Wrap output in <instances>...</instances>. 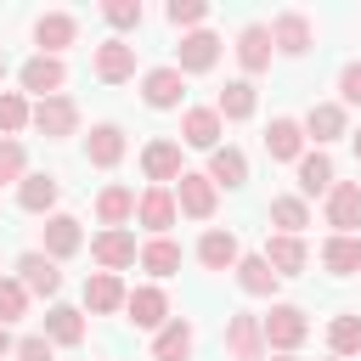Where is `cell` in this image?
<instances>
[{
    "label": "cell",
    "instance_id": "6da1fadb",
    "mask_svg": "<svg viewBox=\"0 0 361 361\" xmlns=\"http://www.w3.org/2000/svg\"><path fill=\"white\" fill-rule=\"evenodd\" d=\"M259 333H265V355H299L310 338V310L293 299H271V310L259 316Z\"/></svg>",
    "mask_w": 361,
    "mask_h": 361
},
{
    "label": "cell",
    "instance_id": "7a4b0ae2",
    "mask_svg": "<svg viewBox=\"0 0 361 361\" xmlns=\"http://www.w3.org/2000/svg\"><path fill=\"white\" fill-rule=\"evenodd\" d=\"M79 124H85V113H79V102H73L68 90L34 102V113H28V130L45 135V141H68V135H79Z\"/></svg>",
    "mask_w": 361,
    "mask_h": 361
},
{
    "label": "cell",
    "instance_id": "3957f363",
    "mask_svg": "<svg viewBox=\"0 0 361 361\" xmlns=\"http://www.w3.org/2000/svg\"><path fill=\"white\" fill-rule=\"evenodd\" d=\"M141 107H152V113H180V107H186V73H180L175 62L147 68V73H141Z\"/></svg>",
    "mask_w": 361,
    "mask_h": 361
},
{
    "label": "cell",
    "instance_id": "277c9868",
    "mask_svg": "<svg viewBox=\"0 0 361 361\" xmlns=\"http://www.w3.org/2000/svg\"><path fill=\"white\" fill-rule=\"evenodd\" d=\"M220 56H226V39H220L214 28H192V34H180V45H175V68H180L186 79L214 73Z\"/></svg>",
    "mask_w": 361,
    "mask_h": 361
},
{
    "label": "cell",
    "instance_id": "5b68a950",
    "mask_svg": "<svg viewBox=\"0 0 361 361\" xmlns=\"http://www.w3.org/2000/svg\"><path fill=\"white\" fill-rule=\"evenodd\" d=\"M17 90L28 96V102H45V96H62L68 90V62L62 56H28L23 68H17Z\"/></svg>",
    "mask_w": 361,
    "mask_h": 361
},
{
    "label": "cell",
    "instance_id": "8992f818",
    "mask_svg": "<svg viewBox=\"0 0 361 361\" xmlns=\"http://www.w3.org/2000/svg\"><path fill=\"white\" fill-rule=\"evenodd\" d=\"M141 175H147V186H175V180L186 175V152H180V141H175V135H152V141H141Z\"/></svg>",
    "mask_w": 361,
    "mask_h": 361
},
{
    "label": "cell",
    "instance_id": "52a82bcc",
    "mask_svg": "<svg viewBox=\"0 0 361 361\" xmlns=\"http://www.w3.org/2000/svg\"><path fill=\"white\" fill-rule=\"evenodd\" d=\"M11 276L28 288V299L56 305V293H62V265H56V259H45L39 248H23V254H17V265H11Z\"/></svg>",
    "mask_w": 361,
    "mask_h": 361
},
{
    "label": "cell",
    "instance_id": "ba28073f",
    "mask_svg": "<svg viewBox=\"0 0 361 361\" xmlns=\"http://www.w3.org/2000/svg\"><path fill=\"white\" fill-rule=\"evenodd\" d=\"M169 316H175V305H169L164 282H135V288H130V299H124V322H130V327L158 333Z\"/></svg>",
    "mask_w": 361,
    "mask_h": 361
},
{
    "label": "cell",
    "instance_id": "9c48e42d",
    "mask_svg": "<svg viewBox=\"0 0 361 361\" xmlns=\"http://www.w3.org/2000/svg\"><path fill=\"white\" fill-rule=\"evenodd\" d=\"M322 226H333V237H361V180H333L322 197Z\"/></svg>",
    "mask_w": 361,
    "mask_h": 361
},
{
    "label": "cell",
    "instance_id": "30bf717a",
    "mask_svg": "<svg viewBox=\"0 0 361 361\" xmlns=\"http://www.w3.org/2000/svg\"><path fill=\"white\" fill-rule=\"evenodd\" d=\"M169 192H175V209H180V220H203V226H209V220L220 214V192L209 186V175H203V169H186V175L169 186Z\"/></svg>",
    "mask_w": 361,
    "mask_h": 361
},
{
    "label": "cell",
    "instance_id": "8fae6325",
    "mask_svg": "<svg viewBox=\"0 0 361 361\" xmlns=\"http://www.w3.org/2000/svg\"><path fill=\"white\" fill-rule=\"evenodd\" d=\"M265 28H271V51H276V56H293V62H299V56H310V45H316V23H310L305 11H276Z\"/></svg>",
    "mask_w": 361,
    "mask_h": 361
},
{
    "label": "cell",
    "instance_id": "7c38bea8",
    "mask_svg": "<svg viewBox=\"0 0 361 361\" xmlns=\"http://www.w3.org/2000/svg\"><path fill=\"white\" fill-rule=\"evenodd\" d=\"M39 254L45 259H73V254H85V226H79V214H45V226H39Z\"/></svg>",
    "mask_w": 361,
    "mask_h": 361
},
{
    "label": "cell",
    "instance_id": "4fadbf2b",
    "mask_svg": "<svg viewBox=\"0 0 361 361\" xmlns=\"http://www.w3.org/2000/svg\"><path fill=\"white\" fill-rule=\"evenodd\" d=\"M28 39H34L39 56H62L68 45H79V17L73 11H39L34 28H28Z\"/></svg>",
    "mask_w": 361,
    "mask_h": 361
},
{
    "label": "cell",
    "instance_id": "5bb4252c",
    "mask_svg": "<svg viewBox=\"0 0 361 361\" xmlns=\"http://www.w3.org/2000/svg\"><path fill=\"white\" fill-rule=\"evenodd\" d=\"M90 73H96L102 85H130V79H135V45L107 34L102 45H90Z\"/></svg>",
    "mask_w": 361,
    "mask_h": 361
},
{
    "label": "cell",
    "instance_id": "9a60e30c",
    "mask_svg": "<svg viewBox=\"0 0 361 361\" xmlns=\"http://www.w3.org/2000/svg\"><path fill=\"white\" fill-rule=\"evenodd\" d=\"M124 152H130V135H124V124H118V118L90 124V135H85V164H90V169H118V164H124Z\"/></svg>",
    "mask_w": 361,
    "mask_h": 361
},
{
    "label": "cell",
    "instance_id": "2e32d148",
    "mask_svg": "<svg viewBox=\"0 0 361 361\" xmlns=\"http://www.w3.org/2000/svg\"><path fill=\"white\" fill-rule=\"evenodd\" d=\"M56 203H62V175H51V169H28V175L17 180V209H23V214L45 220V214H56Z\"/></svg>",
    "mask_w": 361,
    "mask_h": 361
},
{
    "label": "cell",
    "instance_id": "e0dca14e",
    "mask_svg": "<svg viewBox=\"0 0 361 361\" xmlns=\"http://www.w3.org/2000/svg\"><path fill=\"white\" fill-rule=\"evenodd\" d=\"M175 220H180V209H175V192L169 186H141L135 192V226L147 237H169Z\"/></svg>",
    "mask_w": 361,
    "mask_h": 361
},
{
    "label": "cell",
    "instance_id": "ac0fdd59",
    "mask_svg": "<svg viewBox=\"0 0 361 361\" xmlns=\"http://www.w3.org/2000/svg\"><path fill=\"white\" fill-rule=\"evenodd\" d=\"M197 265L203 271H214V276H226V271H237V259H243V243H237V231L231 226H203V237H197Z\"/></svg>",
    "mask_w": 361,
    "mask_h": 361
},
{
    "label": "cell",
    "instance_id": "d6986e66",
    "mask_svg": "<svg viewBox=\"0 0 361 361\" xmlns=\"http://www.w3.org/2000/svg\"><path fill=\"white\" fill-rule=\"evenodd\" d=\"M39 333L51 338V350H79L85 344V333H90V322H85V310L79 305H45V316H39Z\"/></svg>",
    "mask_w": 361,
    "mask_h": 361
},
{
    "label": "cell",
    "instance_id": "ffe728a7",
    "mask_svg": "<svg viewBox=\"0 0 361 361\" xmlns=\"http://www.w3.org/2000/svg\"><path fill=\"white\" fill-rule=\"evenodd\" d=\"M220 350H226L231 361H265V333H259V316L231 310V316H226V333H220Z\"/></svg>",
    "mask_w": 361,
    "mask_h": 361
},
{
    "label": "cell",
    "instance_id": "44dd1931",
    "mask_svg": "<svg viewBox=\"0 0 361 361\" xmlns=\"http://www.w3.org/2000/svg\"><path fill=\"white\" fill-rule=\"evenodd\" d=\"M231 56H237V68H243V79H259L265 68H271V28L265 23H243L237 28V39H231Z\"/></svg>",
    "mask_w": 361,
    "mask_h": 361
},
{
    "label": "cell",
    "instance_id": "7402d4cb",
    "mask_svg": "<svg viewBox=\"0 0 361 361\" xmlns=\"http://www.w3.org/2000/svg\"><path fill=\"white\" fill-rule=\"evenodd\" d=\"M299 124H305V141H310V147H322V152H327L333 141H344V135H350V113H344L338 102H310Z\"/></svg>",
    "mask_w": 361,
    "mask_h": 361
},
{
    "label": "cell",
    "instance_id": "603a6c76",
    "mask_svg": "<svg viewBox=\"0 0 361 361\" xmlns=\"http://www.w3.org/2000/svg\"><path fill=\"white\" fill-rule=\"evenodd\" d=\"M220 135H226V118L214 113V102H209V107H180V152H186V147H192V152H214Z\"/></svg>",
    "mask_w": 361,
    "mask_h": 361
},
{
    "label": "cell",
    "instance_id": "cb8c5ba5",
    "mask_svg": "<svg viewBox=\"0 0 361 361\" xmlns=\"http://www.w3.org/2000/svg\"><path fill=\"white\" fill-rule=\"evenodd\" d=\"M305 152H310L305 124H299L293 113H276V118L265 124V158H271V164H299Z\"/></svg>",
    "mask_w": 361,
    "mask_h": 361
},
{
    "label": "cell",
    "instance_id": "d4e9b609",
    "mask_svg": "<svg viewBox=\"0 0 361 361\" xmlns=\"http://www.w3.org/2000/svg\"><path fill=\"white\" fill-rule=\"evenodd\" d=\"M333 180H338V164H333V152H322V147H310V152L293 164V192H299L305 203H310V197H327Z\"/></svg>",
    "mask_w": 361,
    "mask_h": 361
},
{
    "label": "cell",
    "instance_id": "484cf974",
    "mask_svg": "<svg viewBox=\"0 0 361 361\" xmlns=\"http://www.w3.org/2000/svg\"><path fill=\"white\" fill-rule=\"evenodd\" d=\"M124 299H130L124 276H113V271H90V276H85V293H79V310H85V316H118Z\"/></svg>",
    "mask_w": 361,
    "mask_h": 361
},
{
    "label": "cell",
    "instance_id": "4316f807",
    "mask_svg": "<svg viewBox=\"0 0 361 361\" xmlns=\"http://www.w3.org/2000/svg\"><path fill=\"white\" fill-rule=\"evenodd\" d=\"M203 175H209V186H214V192H243V186H248V152H243V147H231V141H220V147L209 152Z\"/></svg>",
    "mask_w": 361,
    "mask_h": 361
},
{
    "label": "cell",
    "instance_id": "83f0119b",
    "mask_svg": "<svg viewBox=\"0 0 361 361\" xmlns=\"http://www.w3.org/2000/svg\"><path fill=\"white\" fill-rule=\"evenodd\" d=\"M90 209H96V226H102V231H124V226H135V186L107 180Z\"/></svg>",
    "mask_w": 361,
    "mask_h": 361
},
{
    "label": "cell",
    "instance_id": "f1b7e54d",
    "mask_svg": "<svg viewBox=\"0 0 361 361\" xmlns=\"http://www.w3.org/2000/svg\"><path fill=\"white\" fill-rule=\"evenodd\" d=\"M135 254H141V243H135V231L124 226V231H96L90 237V259H96V271H130L135 265Z\"/></svg>",
    "mask_w": 361,
    "mask_h": 361
},
{
    "label": "cell",
    "instance_id": "f546056e",
    "mask_svg": "<svg viewBox=\"0 0 361 361\" xmlns=\"http://www.w3.org/2000/svg\"><path fill=\"white\" fill-rule=\"evenodd\" d=\"M259 254H265V265H271V271H276L282 282H288V276H305V271H310V243H305V237H282V231H271Z\"/></svg>",
    "mask_w": 361,
    "mask_h": 361
},
{
    "label": "cell",
    "instance_id": "4dcf8cb0",
    "mask_svg": "<svg viewBox=\"0 0 361 361\" xmlns=\"http://www.w3.org/2000/svg\"><path fill=\"white\" fill-rule=\"evenodd\" d=\"M192 350H197V327L186 316H169L152 333V361H192Z\"/></svg>",
    "mask_w": 361,
    "mask_h": 361
},
{
    "label": "cell",
    "instance_id": "1f68e13d",
    "mask_svg": "<svg viewBox=\"0 0 361 361\" xmlns=\"http://www.w3.org/2000/svg\"><path fill=\"white\" fill-rule=\"evenodd\" d=\"M265 220H271L282 237H305V226H316V214H310V203H305L299 192H276V197L265 203Z\"/></svg>",
    "mask_w": 361,
    "mask_h": 361
},
{
    "label": "cell",
    "instance_id": "d6a6232c",
    "mask_svg": "<svg viewBox=\"0 0 361 361\" xmlns=\"http://www.w3.org/2000/svg\"><path fill=\"white\" fill-rule=\"evenodd\" d=\"M316 259H322V271L327 276H361V237H322V248H316Z\"/></svg>",
    "mask_w": 361,
    "mask_h": 361
},
{
    "label": "cell",
    "instance_id": "836d02e7",
    "mask_svg": "<svg viewBox=\"0 0 361 361\" xmlns=\"http://www.w3.org/2000/svg\"><path fill=\"white\" fill-rule=\"evenodd\" d=\"M214 113H220L226 124H248V118L259 113V90H254V79H226V90L214 96Z\"/></svg>",
    "mask_w": 361,
    "mask_h": 361
},
{
    "label": "cell",
    "instance_id": "e575fe53",
    "mask_svg": "<svg viewBox=\"0 0 361 361\" xmlns=\"http://www.w3.org/2000/svg\"><path fill=\"white\" fill-rule=\"evenodd\" d=\"M135 265L147 271V282H169L180 271V243L175 237H147L141 254H135Z\"/></svg>",
    "mask_w": 361,
    "mask_h": 361
},
{
    "label": "cell",
    "instance_id": "d590c367",
    "mask_svg": "<svg viewBox=\"0 0 361 361\" xmlns=\"http://www.w3.org/2000/svg\"><path fill=\"white\" fill-rule=\"evenodd\" d=\"M231 276H237V288H243L248 299H276V288H282V276L265 265V254H243Z\"/></svg>",
    "mask_w": 361,
    "mask_h": 361
},
{
    "label": "cell",
    "instance_id": "8d00e7d4",
    "mask_svg": "<svg viewBox=\"0 0 361 361\" xmlns=\"http://www.w3.org/2000/svg\"><path fill=\"white\" fill-rule=\"evenodd\" d=\"M327 355L333 361H355L361 355V310H338L327 322Z\"/></svg>",
    "mask_w": 361,
    "mask_h": 361
},
{
    "label": "cell",
    "instance_id": "74e56055",
    "mask_svg": "<svg viewBox=\"0 0 361 361\" xmlns=\"http://www.w3.org/2000/svg\"><path fill=\"white\" fill-rule=\"evenodd\" d=\"M102 23L113 28V39H124V34H141V23H147V6H141V0H102Z\"/></svg>",
    "mask_w": 361,
    "mask_h": 361
},
{
    "label": "cell",
    "instance_id": "f35d334b",
    "mask_svg": "<svg viewBox=\"0 0 361 361\" xmlns=\"http://www.w3.org/2000/svg\"><path fill=\"white\" fill-rule=\"evenodd\" d=\"M28 113H34V102H28L23 90H0V135L23 141V130H28Z\"/></svg>",
    "mask_w": 361,
    "mask_h": 361
},
{
    "label": "cell",
    "instance_id": "ab89813d",
    "mask_svg": "<svg viewBox=\"0 0 361 361\" xmlns=\"http://www.w3.org/2000/svg\"><path fill=\"white\" fill-rule=\"evenodd\" d=\"M164 23H169V28H180V34L209 28V0H169V6H164Z\"/></svg>",
    "mask_w": 361,
    "mask_h": 361
},
{
    "label": "cell",
    "instance_id": "60d3db41",
    "mask_svg": "<svg viewBox=\"0 0 361 361\" xmlns=\"http://www.w3.org/2000/svg\"><path fill=\"white\" fill-rule=\"evenodd\" d=\"M28 305H34V299H28V288H23L17 276H0V322H6V327H11V322H23V316H28Z\"/></svg>",
    "mask_w": 361,
    "mask_h": 361
},
{
    "label": "cell",
    "instance_id": "b9f144b4",
    "mask_svg": "<svg viewBox=\"0 0 361 361\" xmlns=\"http://www.w3.org/2000/svg\"><path fill=\"white\" fill-rule=\"evenodd\" d=\"M23 175H28V147L11 141V135H0V186H17Z\"/></svg>",
    "mask_w": 361,
    "mask_h": 361
},
{
    "label": "cell",
    "instance_id": "7bdbcfd3",
    "mask_svg": "<svg viewBox=\"0 0 361 361\" xmlns=\"http://www.w3.org/2000/svg\"><path fill=\"white\" fill-rule=\"evenodd\" d=\"M333 102H338L344 113H350V107H361V56H350V62L338 68V96H333Z\"/></svg>",
    "mask_w": 361,
    "mask_h": 361
},
{
    "label": "cell",
    "instance_id": "ee69618b",
    "mask_svg": "<svg viewBox=\"0 0 361 361\" xmlns=\"http://www.w3.org/2000/svg\"><path fill=\"white\" fill-rule=\"evenodd\" d=\"M11 361H56V350H51V338H45V333H23V338H17V350H11Z\"/></svg>",
    "mask_w": 361,
    "mask_h": 361
},
{
    "label": "cell",
    "instance_id": "f6af8a7d",
    "mask_svg": "<svg viewBox=\"0 0 361 361\" xmlns=\"http://www.w3.org/2000/svg\"><path fill=\"white\" fill-rule=\"evenodd\" d=\"M11 350H17V338H11V327L0 322V355H11Z\"/></svg>",
    "mask_w": 361,
    "mask_h": 361
},
{
    "label": "cell",
    "instance_id": "bcb514c9",
    "mask_svg": "<svg viewBox=\"0 0 361 361\" xmlns=\"http://www.w3.org/2000/svg\"><path fill=\"white\" fill-rule=\"evenodd\" d=\"M350 152H355V164H361V124H350Z\"/></svg>",
    "mask_w": 361,
    "mask_h": 361
},
{
    "label": "cell",
    "instance_id": "7dc6e473",
    "mask_svg": "<svg viewBox=\"0 0 361 361\" xmlns=\"http://www.w3.org/2000/svg\"><path fill=\"white\" fill-rule=\"evenodd\" d=\"M6 73H11V68H6V51H0V79H6Z\"/></svg>",
    "mask_w": 361,
    "mask_h": 361
},
{
    "label": "cell",
    "instance_id": "c3c4849f",
    "mask_svg": "<svg viewBox=\"0 0 361 361\" xmlns=\"http://www.w3.org/2000/svg\"><path fill=\"white\" fill-rule=\"evenodd\" d=\"M271 361H299V355H271Z\"/></svg>",
    "mask_w": 361,
    "mask_h": 361
},
{
    "label": "cell",
    "instance_id": "681fc988",
    "mask_svg": "<svg viewBox=\"0 0 361 361\" xmlns=\"http://www.w3.org/2000/svg\"><path fill=\"white\" fill-rule=\"evenodd\" d=\"M0 276H6V271H0Z\"/></svg>",
    "mask_w": 361,
    "mask_h": 361
},
{
    "label": "cell",
    "instance_id": "f907efd6",
    "mask_svg": "<svg viewBox=\"0 0 361 361\" xmlns=\"http://www.w3.org/2000/svg\"><path fill=\"white\" fill-rule=\"evenodd\" d=\"M327 361H333V355H327Z\"/></svg>",
    "mask_w": 361,
    "mask_h": 361
}]
</instances>
